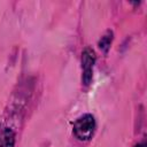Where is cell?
Here are the masks:
<instances>
[{"mask_svg":"<svg viewBox=\"0 0 147 147\" xmlns=\"http://www.w3.org/2000/svg\"><path fill=\"white\" fill-rule=\"evenodd\" d=\"M15 142V133L11 129H6L2 134V144L1 147H14Z\"/></svg>","mask_w":147,"mask_h":147,"instance_id":"3957f363","label":"cell"},{"mask_svg":"<svg viewBox=\"0 0 147 147\" xmlns=\"http://www.w3.org/2000/svg\"><path fill=\"white\" fill-rule=\"evenodd\" d=\"M111 40H113V32H111V31H107V33H106L105 36H102L101 39H100L99 42H98L99 48H100L102 52L107 53L108 49H109V47H110Z\"/></svg>","mask_w":147,"mask_h":147,"instance_id":"277c9868","label":"cell"},{"mask_svg":"<svg viewBox=\"0 0 147 147\" xmlns=\"http://www.w3.org/2000/svg\"><path fill=\"white\" fill-rule=\"evenodd\" d=\"M95 130V119L91 114H85L78 117L74 124V134L77 139L86 141L90 140Z\"/></svg>","mask_w":147,"mask_h":147,"instance_id":"6da1fadb","label":"cell"},{"mask_svg":"<svg viewBox=\"0 0 147 147\" xmlns=\"http://www.w3.org/2000/svg\"><path fill=\"white\" fill-rule=\"evenodd\" d=\"M95 63V54L91 48H85L82 53V80L85 86L90 85L93 77V65Z\"/></svg>","mask_w":147,"mask_h":147,"instance_id":"7a4b0ae2","label":"cell"},{"mask_svg":"<svg viewBox=\"0 0 147 147\" xmlns=\"http://www.w3.org/2000/svg\"><path fill=\"white\" fill-rule=\"evenodd\" d=\"M134 147H146V144H145V142H142V144H138V145L134 146Z\"/></svg>","mask_w":147,"mask_h":147,"instance_id":"5b68a950","label":"cell"}]
</instances>
